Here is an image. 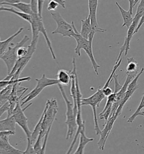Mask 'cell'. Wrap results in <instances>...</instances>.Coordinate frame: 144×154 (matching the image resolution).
I'll use <instances>...</instances> for the list:
<instances>
[{
    "label": "cell",
    "mask_w": 144,
    "mask_h": 154,
    "mask_svg": "<svg viewBox=\"0 0 144 154\" xmlns=\"http://www.w3.org/2000/svg\"><path fill=\"white\" fill-rule=\"evenodd\" d=\"M81 36L86 40H88L91 33H92V27L91 24L90 17L88 16L85 19L81 20Z\"/></svg>",
    "instance_id": "18"
},
{
    "label": "cell",
    "mask_w": 144,
    "mask_h": 154,
    "mask_svg": "<svg viewBox=\"0 0 144 154\" xmlns=\"http://www.w3.org/2000/svg\"><path fill=\"white\" fill-rule=\"evenodd\" d=\"M116 120H117V119L115 118V116H112L109 118L106 124H105L104 129L103 131H101V133L100 134V137L99 140L98 142L99 149L100 150L103 151L104 149L105 146L106 140L108 139V136L112 131L114 124Z\"/></svg>",
    "instance_id": "11"
},
{
    "label": "cell",
    "mask_w": 144,
    "mask_h": 154,
    "mask_svg": "<svg viewBox=\"0 0 144 154\" xmlns=\"http://www.w3.org/2000/svg\"><path fill=\"white\" fill-rule=\"evenodd\" d=\"M0 11H8V12L11 13L19 17L20 18H21L22 19H24V20L27 21L29 24L31 22V15L25 14L21 11H19L14 8H6V7H4L3 6H0Z\"/></svg>",
    "instance_id": "24"
},
{
    "label": "cell",
    "mask_w": 144,
    "mask_h": 154,
    "mask_svg": "<svg viewBox=\"0 0 144 154\" xmlns=\"http://www.w3.org/2000/svg\"><path fill=\"white\" fill-rule=\"evenodd\" d=\"M139 71V64L134 58L130 57L127 59V65L126 67L127 75H138Z\"/></svg>",
    "instance_id": "22"
},
{
    "label": "cell",
    "mask_w": 144,
    "mask_h": 154,
    "mask_svg": "<svg viewBox=\"0 0 144 154\" xmlns=\"http://www.w3.org/2000/svg\"><path fill=\"white\" fill-rule=\"evenodd\" d=\"M27 148L22 152V154H37L30 140H27Z\"/></svg>",
    "instance_id": "32"
},
{
    "label": "cell",
    "mask_w": 144,
    "mask_h": 154,
    "mask_svg": "<svg viewBox=\"0 0 144 154\" xmlns=\"http://www.w3.org/2000/svg\"><path fill=\"white\" fill-rule=\"evenodd\" d=\"M102 89H103L104 95L105 96V97H108L109 96L112 95V93H113L112 89L110 87H105V86H103L102 88Z\"/></svg>",
    "instance_id": "39"
},
{
    "label": "cell",
    "mask_w": 144,
    "mask_h": 154,
    "mask_svg": "<svg viewBox=\"0 0 144 154\" xmlns=\"http://www.w3.org/2000/svg\"><path fill=\"white\" fill-rule=\"evenodd\" d=\"M23 31H24V28L21 27L19 28V29L17 32L15 33L12 36L9 37V38H7L6 40L4 41H1L0 42V55H1L3 54L4 52L8 50V48L10 46L9 44L11 43V41H13V40H14L19 35H20Z\"/></svg>",
    "instance_id": "23"
},
{
    "label": "cell",
    "mask_w": 144,
    "mask_h": 154,
    "mask_svg": "<svg viewBox=\"0 0 144 154\" xmlns=\"http://www.w3.org/2000/svg\"><path fill=\"white\" fill-rule=\"evenodd\" d=\"M51 17L56 23V28L52 32V34H59L63 37H74L76 33L72 23L69 24L63 18L60 13H51Z\"/></svg>",
    "instance_id": "8"
},
{
    "label": "cell",
    "mask_w": 144,
    "mask_h": 154,
    "mask_svg": "<svg viewBox=\"0 0 144 154\" xmlns=\"http://www.w3.org/2000/svg\"><path fill=\"white\" fill-rule=\"evenodd\" d=\"M51 128H50L48 130V131H47V133L45 134V139H44V143L42 144V148L40 149V151H39V152L37 154H45V152H46V145H47V140H48V138L49 136L50 131L51 130Z\"/></svg>",
    "instance_id": "31"
},
{
    "label": "cell",
    "mask_w": 144,
    "mask_h": 154,
    "mask_svg": "<svg viewBox=\"0 0 144 154\" xmlns=\"http://www.w3.org/2000/svg\"><path fill=\"white\" fill-rule=\"evenodd\" d=\"M137 27V25L135 22H133L131 26L128 29L127 36L125 38V40H124L123 45L122 46V47L121 48L120 53L117 58V61H116V63H118L120 60V59H121V55L123 52H124V54L126 56L128 54V52L130 49V41H131L132 37L135 35L134 33H135V30H136Z\"/></svg>",
    "instance_id": "12"
},
{
    "label": "cell",
    "mask_w": 144,
    "mask_h": 154,
    "mask_svg": "<svg viewBox=\"0 0 144 154\" xmlns=\"http://www.w3.org/2000/svg\"><path fill=\"white\" fill-rule=\"evenodd\" d=\"M35 80L37 82V85L29 93H28L21 100H22V103L21 104L22 106L38 97L45 88L47 86H52L54 85H58L59 84L56 79L47 78L45 74H44L40 79H36Z\"/></svg>",
    "instance_id": "7"
},
{
    "label": "cell",
    "mask_w": 144,
    "mask_h": 154,
    "mask_svg": "<svg viewBox=\"0 0 144 154\" xmlns=\"http://www.w3.org/2000/svg\"><path fill=\"white\" fill-rule=\"evenodd\" d=\"M15 134V132L10 131H0V136H13Z\"/></svg>",
    "instance_id": "41"
},
{
    "label": "cell",
    "mask_w": 144,
    "mask_h": 154,
    "mask_svg": "<svg viewBox=\"0 0 144 154\" xmlns=\"http://www.w3.org/2000/svg\"><path fill=\"white\" fill-rule=\"evenodd\" d=\"M118 75L117 74H114L113 76V80H114V84H115V89H114V93L117 94L118 93H119L120 91H121L122 88H123V85H121L119 82H118Z\"/></svg>",
    "instance_id": "30"
},
{
    "label": "cell",
    "mask_w": 144,
    "mask_h": 154,
    "mask_svg": "<svg viewBox=\"0 0 144 154\" xmlns=\"http://www.w3.org/2000/svg\"><path fill=\"white\" fill-rule=\"evenodd\" d=\"M88 10L91 24L92 27V32L96 33V32L104 33L106 31V29H104L99 26L97 19V9L99 4V1L98 0H89L88 1Z\"/></svg>",
    "instance_id": "10"
},
{
    "label": "cell",
    "mask_w": 144,
    "mask_h": 154,
    "mask_svg": "<svg viewBox=\"0 0 144 154\" xmlns=\"http://www.w3.org/2000/svg\"><path fill=\"white\" fill-rule=\"evenodd\" d=\"M55 1L58 4V5L61 6L63 9H65V3H66L65 1L64 0H55Z\"/></svg>",
    "instance_id": "42"
},
{
    "label": "cell",
    "mask_w": 144,
    "mask_h": 154,
    "mask_svg": "<svg viewBox=\"0 0 144 154\" xmlns=\"http://www.w3.org/2000/svg\"><path fill=\"white\" fill-rule=\"evenodd\" d=\"M72 25L74 28V31L76 33V35L74 36V38L76 40V45L74 53L78 57L81 56V50L82 49L85 50L86 53L87 54L90 61L92 64V67L94 69V73L96 75H99V69L100 67V66L97 63L96 59L94 58L93 50H92V42L86 40L85 38L82 36L80 33L76 30V28L74 25V22H72Z\"/></svg>",
    "instance_id": "1"
},
{
    "label": "cell",
    "mask_w": 144,
    "mask_h": 154,
    "mask_svg": "<svg viewBox=\"0 0 144 154\" xmlns=\"http://www.w3.org/2000/svg\"><path fill=\"white\" fill-rule=\"evenodd\" d=\"M28 54V48L25 47H22L19 49L18 51V56L19 58H22L27 55Z\"/></svg>",
    "instance_id": "38"
},
{
    "label": "cell",
    "mask_w": 144,
    "mask_h": 154,
    "mask_svg": "<svg viewBox=\"0 0 144 154\" xmlns=\"http://www.w3.org/2000/svg\"><path fill=\"white\" fill-rule=\"evenodd\" d=\"M144 13V0H141L140 1L136 13L134 18L133 22H135L137 26L139 23L140 19L141 18Z\"/></svg>",
    "instance_id": "27"
},
{
    "label": "cell",
    "mask_w": 144,
    "mask_h": 154,
    "mask_svg": "<svg viewBox=\"0 0 144 154\" xmlns=\"http://www.w3.org/2000/svg\"><path fill=\"white\" fill-rule=\"evenodd\" d=\"M93 140H94L93 138H90L86 136L85 130L83 131L80 135L78 146L76 149V151L73 154H84V150H85L86 146L89 142H92Z\"/></svg>",
    "instance_id": "20"
},
{
    "label": "cell",
    "mask_w": 144,
    "mask_h": 154,
    "mask_svg": "<svg viewBox=\"0 0 144 154\" xmlns=\"http://www.w3.org/2000/svg\"><path fill=\"white\" fill-rule=\"evenodd\" d=\"M16 120L14 116L7 117L0 121V131H10L15 132Z\"/></svg>",
    "instance_id": "15"
},
{
    "label": "cell",
    "mask_w": 144,
    "mask_h": 154,
    "mask_svg": "<svg viewBox=\"0 0 144 154\" xmlns=\"http://www.w3.org/2000/svg\"><path fill=\"white\" fill-rule=\"evenodd\" d=\"M38 31H39V32H40L45 37V41L46 42L47 45L48 46L49 49L50 51V53H51V54L52 58L54 60L56 59V57L54 53V49H53L52 46L51 45V42L50 40L49 37H48L47 33L46 32V29L44 23H43V19L40 18L39 19V20H38Z\"/></svg>",
    "instance_id": "17"
},
{
    "label": "cell",
    "mask_w": 144,
    "mask_h": 154,
    "mask_svg": "<svg viewBox=\"0 0 144 154\" xmlns=\"http://www.w3.org/2000/svg\"><path fill=\"white\" fill-rule=\"evenodd\" d=\"M45 114L42 131L40 136L42 138L45 137V134L50 128H51L55 118L58 112V104L56 99L52 98L47 100L45 105Z\"/></svg>",
    "instance_id": "5"
},
{
    "label": "cell",
    "mask_w": 144,
    "mask_h": 154,
    "mask_svg": "<svg viewBox=\"0 0 144 154\" xmlns=\"http://www.w3.org/2000/svg\"><path fill=\"white\" fill-rule=\"evenodd\" d=\"M129 4H130V9L129 11L130 12V14H133V9L135 8V5H136L139 1V0H129Z\"/></svg>",
    "instance_id": "40"
},
{
    "label": "cell",
    "mask_w": 144,
    "mask_h": 154,
    "mask_svg": "<svg viewBox=\"0 0 144 154\" xmlns=\"http://www.w3.org/2000/svg\"><path fill=\"white\" fill-rule=\"evenodd\" d=\"M31 80V77L30 76L28 77H23V78H19L17 80H8L6 81L4 80H2L0 82L1 84V91L6 88L7 86L11 85H15L16 84H20L21 82H26V81H30Z\"/></svg>",
    "instance_id": "26"
},
{
    "label": "cell",
    "mask_w": 144,
    "mask_h": 154,
    "mask_svg": "<svg viewBox=\"0 0 144 154\" xmlns=\"http://www.w3.org/2000/svg\"><path fill=\"white\" fill-rule=\"evenodd\" d=\"M22 152L10 145L9 136H0V154H22Z\"/></svg>",
    "instance_id": "13"
},
{
    "label": "cell",
    "mask_w": 144,
    "mask_h": 154,
    "mask_svg": "<svg viewBox=\"0 0 144 154\" xmlns=\"http://www.w3.org/2000/svg\"><path fill=\"white\" fill-rule=\"evenodd\" d=\"M45 1L44 0H38V15L42 19H43L42 11Z\"/></svg>",
    "instance_id": "35"
},
{
    "label": "cell",
    "mask_w": 144,
    "mask_h": 154,
    "mask_svg": "<svg viewBox=\"0 0 144 154\" xmlns=\"http://www.w3.org/2000/svg\"><path fill=\"white\" fill-rule=\"evenodd\" d=\"M139 115H141V116H144V109L143 111H141V112H140Z\"/></svg>",
    "instance_id": "43"
},
{
    "label": "cell",
    "mask_w": 144,
    "mask_h": 154,
    "mask_svg": "<svg viewBox=\"0 0 144 154\" xmlns=\"http://www.w3.org/2000/svg\"><path fill=\"white\" fill-rule=\"evenodd\" d=\"M45 109H44L42 114L40 116V119L39 120V121L37 122V124H36V126L34 127V130L32 131V134L31 137L30 139H27L28 140H30V142H31L32 144H33L34 142H36L37 138L38 137V136H40V132L42 131V124H43V121H44V119L45 116Z\"/></svg>",
    "instance_id": "21"
},
{
    "label": "cell",
    "mask_w": 144,
    "mask_h": 154,
    "mask_svg": "<svg viewBox=\"0 0 144 154\" xmlns=\"http://www.w3.org/2000/svg\"><path fill=\"white\" fill-rule=\"evenodd\" d=\"M11 104L10 103V102L8 101L7 102H6L4 104L1 106V108H0V116L1 117L2 116V115L5 112H8L10 108Z\"/></svg>",
    "instance_id": "34"
},
{
    "label": "cell",
    "mask_w": 144,
    "mask_h": 154,
    "mask_svg": "<svg viewBox=\"0 0 144 154\" xmlns=\"http://www.w3.org/2000/svg\"><path fill=\"white\" fill-rule=\"evenodd\" d=\"M42 138H43L41 136H38V137L37 138V140L35 142L34 145L33 146V148H34V149L36 151L37 154L39 152V151H40L41 148H42V145H41V143H42Z\"/></svg>",
    "instance_id": "33"
},
{
    "label": "cell",
    "mask_w": 144,
    "mask_h": 154,
    "mask_svg": "<svg viewBox=\"0 0 144 154\" xmlns=\"http://www.w3.org/2000/svg\"><path fill=\"white\" fill-rule=\"evenodd\" d=\"M116 4L117 5V7L118 8V9L119 10V11L121 13L122 18L123 19V24L122 25V27H127V28L128 29L131 26L132 23H133L134 18L132 16V15L130 14L129 10L126 11L123 8H122L121 6L119 5L117 2H116Z\"/></svg>",
    "instance_id": "19"
},
{
    "label": "cell",
    "mask_w": 144,
    "mask_h": 154,
    "mask_svg": "<svg viewBox=\"0 0 144 154\" xmlns=\"http://www.w3.org/2000/svg\"><path fill=\"white\" fill-rule=\"evenodd\" d=\"M138 88H135V89L132 90V91H126V94H124L123 98L121 102L120 103L119 107L117 109L116 113V115H115V118L117 119L118 117L121 114L122 111L123 110V109L124 105L127 102V101L130 99V97H132V95H133V94L135 93V91H136Z\"/></svg>",
    "instance_id": "25"
},
{
    "label": "cell",
    "mask_w": 144,
    "mask_h": 154,
    "mask_svg": "<svg viewBox=\"0 0 144 154\" xmlns=\"http://www.w3.org/2000/svg\"><path fill=\"white\" fill-rule=\"evenodd\" d=\"M58 6V4L56 2L55 0H51L50 1L49 3L47 5V10L49 11L56 10Z\"/></svg>",
    "instance_id": "37"
},
{
    "label": "cell",
    "mask_w": 144,
    "mask_h": 154,
    "mask_svg": "<svg viewBox=\"0 0 144 154\" xmlns=\"http://www.w3.org/2000/svg\"><path fill=\"white\" fill-rule=\"evenodd\" d=\"M105 98V96L104 95L103 89L101 88V89H98L93 95L86 98H83L82 101V106H90L92 107L93 114H94V131L97 136L100 135L101 134V131L100 129L99 124H98L96 109L98 107H99V104H100V103Z\"/></svg>",
    "instance_id": "6"
},
{
    "label": "cell",
    "mask_w": 144,
    "mask_h": 154,
    "mask_svg": "<svg viewBox=\"0 0 144 154\" xmlns=\"http://www.w3.org/2000/svg\"><path fill=\"white\" fill-rule=\"evenodd\" d=\"M30 40L29 37L27 35H25L22 40L16 43V45H14L13 43L11 44L3 54L0 56V58L6 64L8 68V75L12 71L15 64L19 59L18 56V51L19 48L23 47L24 44Z\"/></svg>",
    "instance_id": "4"
},
{
    "label": "cell",
    "mask_w": 144,
    "mask_h": 154,
    "mask_svg": "<svg viewBox=\"0 0 144 154\" xmlns=\"http://www.w3.org/2000/svg\"><path fill=\"white\" fill-rule=\"evenodd\" d=\"M30 5L32 13L38 14V1L32 0L30 2Z\"/></svg>",
    "instance_id": "36"
},
{
    "label": "cell",
    "mask_w": 144,
    "mask_h": 154,
    "mask_svg": "<svg viewBox=\"0 0 144 154\" xmlns=\"http://www.w3.org/2000/svg\"><path fill=\"white\" fill-rule=\"evenodd\" d=\"M144 108V94L142 97V98L141 100V101L140 103L139 106L138 107L137 109H136V111H135L134 113H133L131 116H130V118H128V120H127V122H129V123H132V122H134V120H135L136 118L138 116H139V113L141 109H143Z\"/></svg>",
    "instance_id": "28"
},
{
    "label": "cell",
    "mask_w": 144,
    "mask_h": 154,
    "mask_svg": "<svg viewBox=\"0 0 144 154\" xmlns=\"http://www.w3.org/2000/svg\"><path fill=\"white\" fill-rule=\"evenodd\" d=\"M31 104H32V103L28 104L25 108L22 109V105L20 104V100H19L13 112V116H14V117L15 118L16 124H18V125L23 130V131L27 136V139L31 138L32 131H31L28 128V119L25 115L24 111L26 109H28L29 107H30Z\"/></svg>",
    "instance_id": "9"
},
{
    "label": "cell",
    "mask_w": 144,
    "mask_h": 154,
    "mask_svg": "<svg viewBox=\"0 0 144 154\" xmlns=\"http://www.w3.org/2000/svg\"><path fill=\"white\" fill-rule=\"evenodd\" d=\"M38 40L36 41H32L30 45L28 46V54L26 56L19 58L16 61V63L15 64L12 71L7 76L4 80H17L19 79V76L22 72L24 69L26 67L27 64L31 59L33 55L34 54V52L36 50L37 45L38 43Z\"/></svg>",
    "instance_id": "3"
},
{
    "label": "cell",
    "mask_w": 144,
    "mask_h": 154,
    "mask_svg": "<svg viewBox=\"0 0 144 154\" xmlns=\"http://www.w3.org/2000/svg\"><path fill=\"white\" fill-rule=\"evenodd\" d=\"M144 68H142V69L140 71V72L138 73V75L136 76L135 79L130 84L129 86L128 87L127 91H132L136 88H139V85H137V81H138V79H139V77H140V76L144 72Z\"/></svg>",
    "instance_id": "29"
},
{
    "label": "cell",
    "mask_w": 144,
    "mask_h": 154,
    "mask_svg": "<svg viewBox=\"0 0 144 154\" xmlns=\"http://www.w3.org/2000/svg\"><path fill=\"white\" fill-rule=\"evenodd\" d=\"M58 90L60 91L62 95L63 100H64L67 111H66V121L65 124L67 126V132L66 134V140H69L71 138L72 136L76 133L78 126L76 124V115L77 113L75 112L74 109V104L73 102H70L68 98L67 94L65 92L63 85L58 84Z\"/></svg>",
    "instance_id": "2"
},
{
    "label": "cell",
    "mask_w": 144,
    "mask_h": 154,
    "mask_svg": "<svg viewBox=\"0 0 144 154\" xmlns=\"http://www.w3.org/2000/svg\"><path fill=\"white\" fill-rule=\"evenodd\" d=\"M3 5L10 6L12 8L20 10L21 12H22V13L30 15H31L32 14H33L32 11L30 4H27V3L23 2L22 1L19 2L18 3L10 4H8V3L4 2V1H2L1 0V1H0V6H3Z\"/></svg>",
    "instance_id": "16"
},
{
    "label": "cell",
    "mask_w": 144,
    "mask_h": 154,
    "mask_svg": "<svg viewBox=\"0 0 144 154\" xmlns=\"http://www.w3.org/2000/svg\"><path fill=\"white\" fill-rule=\"evenodd\" d=\"M56 77L59 84L63 86L68 85L72 82V70L68 71L65 69H58Z\"/></svg>",
    "instance_id": "14"
}]
</instances>
